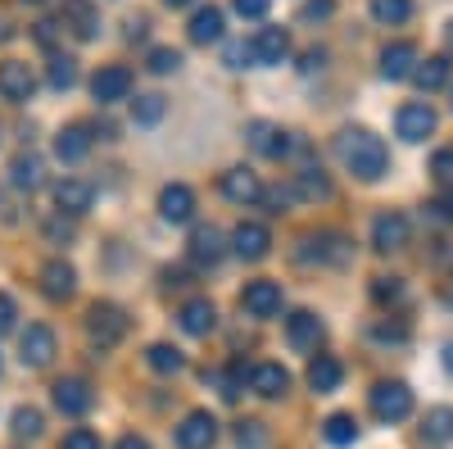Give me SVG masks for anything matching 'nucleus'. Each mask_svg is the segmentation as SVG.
<instances>
[{
    "label": "nucleus",
    "mask_w": 453,
    "mask_h": 449,
    "mask_svg": "<svg viewBox=\"0 0 453 449\" xmlns=\"http://www.w3.org/2000/svg\"><path fill=\"white\" fill-rule=\"evenodd\" d=\"M335 155H340V164H345L354 177H363V182H376V177L390 173L386 141L376 136V132H367V128H345V132H340L335 136Z\"/></svg>",
    "instance_id": "nucleus-1"
},
{
    "label": "nucleus",
    "mask_w": 453,
    "mask_h": 449,
    "mask_svg": "<svg viewBox=\"0 0 453 449\" xmlns=\"http://www.w3.org/2000/svg\"><path fill=\"white\" fill-rule=\"evenodd\" d=\"M127 314L119 309V305H109V299H100V305H91V314H87V336H91V345H100V350H113L127 336Z\"/></svg>",
    "instance_id": "nucleus-2"
},
{
    "label": "nucleus",
    "mask_w": 453,
    "mask_h": 449,
    "mask_svg": "<svg viewBox=\"0 0 453 449\" xmlns=\"http://www.w3.org/2000/svg\"><path fill=\"white\" fill-rule=\"evenodd\" d=\"M367 404H372V418L376 422H403L412 414V391L403 382H376L372 395H367Z\"/></svg>",
    "instance_id": "nucleus-3"
},
{
    "label": "nucleus",
    "mask_w": 453,
    "mask_h": 449,
    "mask_svg": "<svg viewBox=\"0 0 453 449\" xmlns=\"http://www.w3.org/2000/svg\"><path fill=\"white\" fill-rule=\"evenodd\" d=\"M349 236L340 232H318V236H304L299 241V264H349Z\"/></svg>",
    "instance_id": "nucleus-4"
},
{
    "label": "nucleus",
    "mask_w": 453,
    "mask_h": 449,
    "mask_svg": "<svg viewBox=\"0 0 453 449\" xmlns=\"http://www.w3.org/2000/svg\"><path fill=\"white\" fill-rule=\"evenodd\" d=\"M408 236H412V228H408V218H403V213L386 209V213H376V218H372V250L395 254V250L408 245Z\"/></svg>",
    "instance_id": "nucleus-5"
},
{
    "label": "nucleus",
    "mask_w": 453,
    "mask_h": 449,
    "mask_svg": "<svg viewBox=\"0 0 453 449\" xmlns=\"http://www.w3.org/2000/svg\"><path fill=\"white\" fill-rule=\"evenodd\" d=\"M50 399H55L59 414H68V418H82L87 408L96 404V391H91V382H82V377H59V382L50 386Z\"/></svg>",
    "instance_id": "nucleus-6"
},
{
    "label": "nucleus",
    "mask_w": 453,
    "mask_h": 449,
    "mask_svg": "<svg viewBox=\"0 0 453 449\" xmlns=\"http://www.w3.org/2000/svg\"><path fill=\"white\" fill-rule=\"evenodd\" d=\"M250 50H254L258 68H277L290 59V36H286V27H258L250 36Z\"/></svg>",
    "instance_id": "nucleus-7"
},
{
    "label": "nucleus",
    "mask_w": 453,
    "mask_h": 449,
    "mask_svg": "<svg viewBox=\"0 0 453 449\" xmlns=\"http://www.w3.org/2000/svg\"><path fill=\"white\" fill-rule=\"evenodd\" d=\"M435 109L426 105V100H412V105H403L399 109V114H395V132L403 136V141H412V145H418V141H426L431 132H435Z\"/></svg>",
    "instance_id": "nucleus-8"
},
{
    "label": "nucleus",
    "mask_w": 453,
    "mask_h": 449,
    "mask_svg": "<svg viewBox=\"0 0 453 449\" xmlns=\"http://www.w3.org/2000/svg\"><path fill=\"white\" fill-rule=\"evenodd\" d=\"M322 336H326V327H322V318L309 314V309H295V314L286 318V341H290V350H299V354H313V350L322 345Z\"/></svg>",
    "instance_id": "nucleus-9"
},
{
    "label": "nucleus",
    "mask_w": 453,
    "mask_h": 449,
    "mask_svg": "<svg viewBox=\"0 0 453 449\" xmlns=\"http://www.w3.org/2000/svg\"><path fill=\"white\" fill-rule=\"evenodd\" d=\"M218 440V418L209 408H196V414H186L181 427H177V449H213Z\"/></svg>",
    "instance_id": "nucleus-10"
},
{
    "label": "nucleus",
    "mask_w": 453,
    "mask_h": 449,
    "mask_svg": "<svg viewBox=\"0 0 453 449\" xmlns=\"http://www.w3.org/2000/svg\"><path fill=\"white\" fill-rule=\"evenodd\" d=\"M19 359H23V368H46L55 359V331L46 322H32L19 336Z\"/></svg>",
    "instance_id": "nucleus-11"
},
{
    "label": "nucleus",
    "mask_w": 453,
    "mask_h": 449,
    "mask_svg": "<svg viewBox=\"0 0 453 449\" xmlns=\"http://www.w3.org/2000/svg\"><path fill=\"white\" fill-rule=\"evenodd\" d=\"M91 96H96L100 105H119V100H127V96H132V68H123V64H104L96 78H91Z\"/></svg>",
    "instance_id": "nucleus-12"
},
{
    "label": "nucleus",
    "mask_w": 453,
    "mask_h": 449,
    "mask_svg": "<svg viewBox=\"0 0 453 449\" xmlns=\"http://www.w3.org/2000/svg\"><path fill=\"white\" fill-rule=\"evenodd\" d=\"M245 132H250V145L258 150L263 159H286L290 150H295L290 132H286V128H277V123H263V119H254Z\"/></svg>",
    "instance_id": "nucleus-13"
},
{
    "label": "nucleus",
    "mask_w": 453,
    "mask_h": 449,
    "mask_svg": "<svg viewBox=\"0 0 453 449\" xmlns=\"http://www.w3.org/2000/svg\"><path fill=\"white\" fill-rule=\"evenodd\" d=\"M32 91H36V73L23 59H5V64H0V96H5L10 105H27Z\"/></svg>",
    "instance_id": "nucleus-14"
},
{
    "label": "nucleus",
    "mask_w": 453,
    "mask_h": 449,
    "mask_svg": "<svg viewBox=\"0 0 453 449\" xmlns=\"http://www.w3.org/2000/svg\"><path fill=\"white\" fill-rule=\"evenodd\" d=\"M159 218H164V222H173V228L191 222V218H196V191H191V186L168 182L164 191H159Z\"/></svg>",
    "instance_id": "nucleus-15"
},
{
    "label": "nucleus",
    "mask_w": 453,
    "mask_h": 449,
    "mask_svg": "<svg viewBox=\"0 0 453 449\" xmlns=\"http://www.w3.org/2000/svg\"><path fill=\"white\" fill-rule=\"evenodd\" d=\"M232 250L245 259V264H258V259H268V250H273V232L263 228V222H236Z\"/></svg>",
    "instance_id": "nucleus-16"
},
{
    "label": "nucleus",
    "mask_w": 453,
    "mask_h": 449,
    "mask_svg": "<svg viewBox=\"0 0 453 449\" xmlns=\"http://www.w3.org/2000/svg\"><path fill=\"white\" fill-rule=\"evenodd\" d=\"M55 205H59V213H68V218H82V213L96 205V186L82 182V177H64V182H55Z\"/></svg>",
    "instance_id": "nucleus-17"
},
{
    "label": "nucleus",
    "mask_w": 453,
    "mask_h": 449,
    "mask_svg": "<svg viewBox=\"0 0 453 449\" xmlns=\"http://www.w3.org/2000/svg\"><path fill=\"white\" fill-rule=\"evenodd\" d=\"M241 309L250 318H277L281 314V286L277 282H250L241 290Z\"/></svg>",
    "instance_id": "nucleus-18"
},
{
    "label": "nucleus",
    "mask_w": 453,
    "mask_h": 449,
    "mask_svg": "<svg viewBox=\"0 0 453 449\" xmlns=\"http://www.w3.org/2000/svg\"><path fill=\"white\" fill-rule=\"evenodd\" d=\"M59 19H64V27L78 36V42H91V36L100 32V10L91 5V0H64Z\"/></svg>",
    "instance_id": "nucleus-19"
},
{
    "label": "nucleus",
    "mask_w": 453,
    "mask_h": 449,
    "mask_svg": "<svg viewBox=\"0 0 453 449\" xmlns=\"http://www.w3.org/2000/svg\"><path fill=\"white\" fill-rule=\"evenodd\" d=\"M222 196L232 205H258L263 200V182L250 168H226L222 173Z\"/></svg>",
    "instance_id": "nucleus-20"
},
{
    "label": "nucleus",
    "mask_w": 453,
    "mask_h": 449,
    "mask_svg": "<svg viewBox=\"0 0 453 449\" xmlns=\"http://www.w3.org/2000/svg\"><path fill=\"white\" fill-rule=\"evenodd\" d=\"M250 391L263 399H281L290 391V372L281 363H254L250 368Z\"/></svg>",
    "instance_id": "nucleus-21"
},
{
    "label": "nucleus",
    "mask_w": 453,
    "mask_h": 449,
    "mask_svg": "<svg viewBox=\"0 0 453 449\" xmlns=\"http://www.w3.org/2000/svg\"><path fill=\"white\" fill-rule=\"evenodd\" d=\"M177 322H181V331L186 336H209L213 327H218V309H213V299H186L181 305V314H177Z\"/></svg>",
    "instance_id": "nucleus-22"
},
{
    "label": "nucleus",
    "mask_w": 453,
    "mask_h": 449,
    "mask_svg": "<svg viewBox=\"0 0 453 449\" xmlns=\"http://www.w3.org/2000/svg\"><path fill=\"white\" fill-rule=\"evenodd\" d=\"M418 64H422L418 59V46H412V42H395V46L381 50V78H390V82L412 78V68H418Z\"/></svg>",
    "instance_id": "nucleus-23"
},
{
    "label": "nucleus",
    "mask_w": 453,
    "mask_h": 449,
    "mask_svg": "<svg viewBox=\"0 0 453 449\" xmlns=\"http://www.w3.org/2000/svg\"><path fill=\"white\" fill-rule=\"evenodd\" d=\"M186 254H191V264L196 268H218L222 264V232L218 228H200L196 236H191V250H186Z\"/></svg>",
    "instance_id": "nucleus-24"
},
{
    "label": "nucleus",
    "mask_w": 453,
    "mask_h": 449,
    "mask_svg": "<svg viewBox=\"0 0 453 449\" xmlns=\"http://www.w3.org/2000/svg\"><path fill=\"white\" fill-rule=\"evenodd\" d=\"M340 382H345V363H340V359L318 354V359L309 363V386H313V395H331V391H340Z\"/></svg>",
    "instance_id": "nucleus-25"
},
{
    "label": "nucleus",
    "mask_w": 453,
    "mask_h": 449,
    "mask_svg": "<svg viewBox=\"0 0 453 449\" xmlns=\"http://www.w3.org/2000/svg\"><path fill=\"white\" fill-rule=\"evenodd\" d=\"M42 290L50 299H68L73 290H78V273H73V264H64V259H50V264L42 268Z\"/></svg>",
    "instance_id": "nucleus-26"
},
{
    "label": "nucleus",
    "mask_w": 453,
    "mask_h": 449,
    "mask_svg": "<svg viewBox=\"0 0 453 449\" xmlns=\"http://www.w3.org/2000/svg\"><path fill=\"white\" fill-rule=\"evenodd\" d=\"M87 150H91V128H87V123H73V128H64V132L55 136V155H59L64 164L87 159Z\"/></svg>",
    "instance_id": "nucleus-27"
},
{
    "label": "nucleus",
    "mask_w": 453,
    "mask_h": 449,
    "mask_svg": "<svg viewBox=\"0 0 453 449\" xmlns=\"http://www.w3.org/2000/svg\"><path fill=\"white\" fill-rule=\"evenodd\" d=\"M10 186H14V191H42V186H46V164L36 155H19L10 164Z\"/></svg>",
    "instance_id": "nucleus-28"
},
{
    "label": "nucleus",
    "mask_w": 453,
    "mask_h": 449,
    "mask_svg": "<svg viewBox=\"0 0 453 449\" xmlns=\"http://www.w3.org/2000/svg\"><path fill=\"white\" fill-rule=\"evenodd\" d=\"M222 27H226L222 10H218V5H200V10L191 14V27H186V32H191L196 46H209V42H218V36H222Z\"/></svg>",
    "instance_id": "nucleus-29"
},
{
    "label": "nucleus",
    "mask_w": 453,
    "mask_h": 449,
    "mask_svg": "<svg viewBox=\"0 0 453 449\" xmlns=\"http://www.w3.org/2000/svg\"><path fill=\"white\" fill-rule=\"evenodd\" d=\"M422 436L431 445H453V404H435L422 418Z\"/></svg>",
    "instance_id": "nucleus-30"
},
{
    "label": "nucleus",
    "mask_w": 453,
    "mask_h": 449,
    "mask_svg": "<svg viewBox=\"0 0 453 449\" xmlns=\"http://www.w3.org/2000/svg\"><path fill=\"white\" fill-rule=\"evenodd\" d=\"M322 436H326L331 449H349V445H358V418L354 414H331L322 422Z\"/></svg>",
    "instance_id": "nucleus-31"
},
{
    "label": "nucleus",
    "mask_w": 453,
    "mask_h": 449,
    "mask_svg": "<svg viewBox=\"0 0 453 449\" xmlns=\"http://www.w3.org/2000/svg\"><path fill=\"white\" fill-rule=\"evenodd\" d=\"M295 200H331V177L322 168H304V173H295Z\"/></svg>",
    "instance_id": "nucleus-32"
},
{
    "label": "nucleus",
    "mask_w": 453,
    "mask_h": 449,
    "mask_svg": "<svg viewBox=\"0 0 453 449\" xmlns=\"http://www.w3.org/2000/svg\"><path fill=\"white\" fill-rule=\"evenodd\" d=\"M412 82H418V91H440V87L449 82V59H444V55L422 59L418 68H412Z\"/></svg>",
    "instance_id": "nucleus-33"
},
{
    "label": "nucleus",
    "mask_w": 453,
    "mask_h": 449,
    "mask_svg": "<svg viewBox=\"0 0 453 449\" xmlns=\"http://www.w3.org/2000/svg\"><path fill=\"white\" fill-rule=\"evenodd\" d=\"M10 427H14V436L19 440H42V431H46V418H42V408H14V418H10Z\"/></svg>",
    "instance_id": "nucleus-34"
},
{
    "label": "nucleus",
    "mask_w": 453,
    "mask_h": 449,
    "mask_svg": "<svg viewBox=\"0 0 453 449\" xmlns=\"http://www.w3.org/2000/svg\"><path fill=\"white\" fill-rule=\"evenodd\" d=\"M46 82H50L55 91H73V87H78V59L55 55V59H50V68H46Z\"/></svg>",
    "instance_id": "nucleus-35"
},
{
    "label": "nucleus",
    "mask_w": 453,
    "mask_h": 449,
    "mask_svg": "<svg viewBox=\"0 0 453 449\" xmlns=\"http://www.w3.org/2000/svg\"><path fill=\"white\" fill-rule=\"evenodd\" d=\"M164 109H168V100L150 91V96H136V100H132V119H136L141 128H155V123L164 119Z\"/></svg>",
    "instance_id": "nucleus-36"
},
{
    "label": "nucleus",
    "mask_w": 453,
    "mask_h": 449,
    "mask_svg": "<svg viewBox=\"0 0 453 449\" xmlns=\"http://www.w3.org/2000/svg\"><path fill=\"white\" fill-rule=\"evenodd\" d=\"M372 19H376V23L399 27V23H408V19H412V0H372Z\"/></svg>",
    "instance_id": "nucleus-37"
},
{
    "label": "nucleus",
    "mask_w": 453,
    "mask_h": 449,
    "mask_svg": "<svg viewBox=\"0 0 453 449\" xmlns=\"http://www.w3.org/2000/svg\"><path fill=\"white\" fill-rule=\"evenodd\" d=\"M145 363L155 368V372H164V377H168V372H181V368H186V359H181L177 345H150V350H145Z\"/></svg>",
    "instance_id": "nucleus-38"
},
{
    "label": "nucleus",
    "mask_w": 453,
    "mask_h": 449,
    "mask_svg": "<svg viewBox=\"0 0 453 449\" xmlns=\"http://www.w3.org/2000/svg\"><path fill=\"white\" fill-rule=\"evenodd\" d=\"M145 68H150V73H159V78H164V73H177V68H181V50H173V46H155V50L145 55Z\"/></svg>",
    "instance_id": "nucleus-39"
},
{
    "label": "nucleus",
    "mask_w": 453,
    "mask_h": 449,
    "mask_svg": "<svg viewBox=\"0 0 453 449\" xmlns=\"http://www.w3.org/2000/svg\"><path fill=\"white\" fill-rule=\"evenodd\" d=\"M431 177L444 186V191H453V145L435 150V159H431Z\"/></svg>",
    "instance_id": "nucleus-40"
},
{
    "label": "nucleus",
    "mask_w": 453,
    "mask_h": 449,
    "mask_svg": "<svg viewBox=\"0 0 453 449\" xmlns=\"http://www.w3.org/2000/svg\"><path fill=\"white\" fill-rule=\"evenodd\" d=\"M204 382H213L218 386V395L232 404V399H241V372H204Z\"/></svg>",
    "instance_id": "nucleus-41"
},
{
    "label": "nucleus",
    "mask_w": 453,
    "mask_h": 449,
    "mask_svg": "<svg viewBox=\"0 0 453 449\" xmlns=\"http://www.w3.org/2000/svg\"><path fill=\"white\" fill-rule=\"evenodd\" d=\"M399 295H403V282L399 277H376L372 282V299H376V305H395Z\"/></svg>",
    "instance_id": "nucleus-42"
},
{
    "label": "nucleus",
    "mask_w": 453,
    "mask_h": 449,
    "mask_svg": "<svg viewBox=\"0 0 453 449\" xmlns=\"http://www.w3.org/2000/svg\"><path fill=\"white\" fill-rule=\"evenodd\" d=\"M236 440H241V449H263L268 445V431H263V422H241Z\"/></svg>",
    "instance_id": "nucleus-43"
},
{
    "label": "nucleus",
    "mask_w": 453,
    "mask_h": 449,
    "mask_svg": "<svg viewBox=\"0 0 453 449\" xmlns=\"http://www.w3.org/2000/svg\"><path fill=\"white\" fill-rule=\"evenodd\" d=\"M59 449H100V436H96L91 427H73V431L64 436Z\"/></svg>",
    "instance_id": "nucleus-44"
},
{
    "label": "nucleus",
    "mask_w": 453,
    "mask_h": 449,
    "mask_svg": "<svg viewBox=\"0 0 453 449\" xmlns=\"http://www.w3.org/2000/svg\"><path fill=\"white\" fill-rule=\"evenodd\" d=\"M331 14H335V0H309V5L299 10L304 23H318V19H331Z\"/></svg>",
    "instance_id": "nucleus-45"
},
{
    "label": "nucleus",
    "mask_w": 453,
    "mask_h": 449,
    "mask_svg": "<svg viewBox=\"0 0 453 449\" xmlns=\"http://www.w3.org/2000/svg\"><path fill=\"white\" fill-rule=\"evenodd\" d=\"M46 241H50V245H68V241H73V228L64 222V213L46 222Z\"/></svg>",
    "instance_id": "nucleus-46"
},
{
    "label": "nucleus",
    "mask_w": 453,
    "mask_h": 449,
    "mask_svg": "<svg viewBox=\"0 0 453 449\" xmlns=\"http://www.w3.org/2000/svg\"><path fill=\"white\" fill-rule=\"evenodd\" d=\"M226 64H232V68H250V64H254L250 42H232V46H226Z\"/></svg>",
    "instance_id": "nucleus-47"
},
{
    "label": "nucleus",
    "mask_w": 453,
    "mask_h": 449,
    "mask_svg": "<svg viewBox=\"0 0 453 449\" xmlns=\"http://www.w3.org/2000/svg\"><path fill=\"white\" fill-rule=\"evenodd\" d=\"M14 318H19V305H14V295L0 290V336L14 331Z\"/></svg>",
    "instance_id": "nucleus-48"
},
{
    "label": "nucleus",
    "mask_w": 453,
    "mask_h": 449,
    "mask_svg": "<svg viewBox=\"0 0 453 449\" xmlns=\"http://www.w3.org/2000/svg\"><path fill=\"white\" fill-rule=\"evenodd\" d=\"M268 5H273V0H232V10L241 19H263V14H268Z\"/></svg>",
    "instance_id": "nucleus-49"
},
{
    "label": "nucleus",
    "mask_w": 453,
    "mask_h": 449,
    "mask_svg": "<svg viewBox=\"0 0 453 449\" xmlns=\"http://www.w3.org/2000/svg\"><path fill=\"white\" fill-rule=\"evenodd\" d=\"M426 209H431L440 222H453V191H444V196H440V200H431Z\"/></svg>",
    "instance_id": "nucleus-50"
},
{
    "label": "nucleus",
    "mask_w": 453,
    "mask_h": 449,
    "mask_svg": "<svg viewBox=\"0 0 453 449\" xmlns=\"http://www.w3.org/2000/svg\"><path fill=\"white\" fill-rule=\"evenodd\" d=\"M372 336H376V341H408V327H372Z\"/></svg>",
    "instance_id": "nucleus-51"
},
{
    "label": "nucleus",
    "mask_w": 453,
    "mask_h": 449,
    "mask_svg": "<svg viewBox=\"0 0 453 449\" xmlns=\"http://www.w3.org/2000/svg\"><path fill=\"white\" fill-rule=\"evenodd\" d=\"M322 64H326V50H309V55H304V64H299V68H304V73H318Z\"/></svg>",
    "instance_id": "nucleus-52"
},
{
    "label": "nucleus",
    "mask_w": 453,
    "mask_h": 449,
    "mask_svg": "<svg viewBox=\"0 0 453 449\" xmlns=\"http://www.w3.org/2000/svg\"><path fill=\"white\" fill-rule=\"evenodd\" d=\"M36 42H42V46H55V23H36Z\"/></svg>",
    "instance_id": "nucleus-53"
},
{
    "label": "nucleus",
    "mask_w": 453,
    "mask_h": 449,
    "mask_svg": "<svg viewBox=\"0 0 453 449\" xmlns=\"http://www.w3.org/2000/svg\"><path fill=\"white\" fill-rule=\"evenodd\" d=\"M113 449H150V440H145V436H123Z\"/></svg>",
    "instance_id": "nucleus-54"
},
{
    "label": "nucleus",
    "mask_w": 453,
    "mask_h": 449,
    "mask_svg": "<svg viewBox=\"0 0 453 449\" xmlns=\"http://www.w3.org/2000/svg\"><path fill=\"white\" fill-rule=\"evenodd\" d=\"M444 368H449V377H453V341L444 345Z\"/></svg>",
    "instance_id": "nucleus-55"
},
{
    "label": "nucleus",
    "mask_w": 453,
    "mask_h": 449,
    "mask_svg": "<svg viewBox=\"0 0 453 449\" xmlns=\"http://www.w3.org/2000/svg\"><path fill=\"white\" fill-rule=\"evenodd\" d=\"M10 36H14V32H10V23H5V19H0V42H10Z\"/></svg>",
    "instance_id": "nucleus-56"
},
{
    "label": "nucleus",
    "mask_w": 453,
    "mask_h": 449,
    "mask_svg": "<svg viewBox=\"0 0 453 449\" xmlns=\"http://www.w3.org/2000/svg\"><path fill=\"white\" fill-rule=\"evenodd\" d=\"M168 5H173V10H181V5H196V0H168Z\"/></svg>",
    "instance_id": "nucleus-57"
},
{
    "label": "nucleus",
    "mask_w": 453,
    "mask_h": 449,
    "mask_svg": "<svg viewBox=\"0 0 453 449\" xmlns=\"http://www.w3.org/2000/svg\"><path fill=\"white\" fill-rule=\"evenodd\" d=\"M23 5H46V0H23Z\"/></svg>",
    "instance_id": "nucleus-58"
},
{
    "label": "nucleus",
    "mask_w": 453,
    "mask_h": 449,
    "mask_svg": "<svg viewBox=\"0 0 453 449\" xmlns=\"http://www.w3.org/2000/svg\"><path fill=\"white\" fill-rule=\"evenodd\" d=\"M449 50H453V23H449Z\"/></svg>",
    "instance_id": "nucleus-59"
}]
</instances>
